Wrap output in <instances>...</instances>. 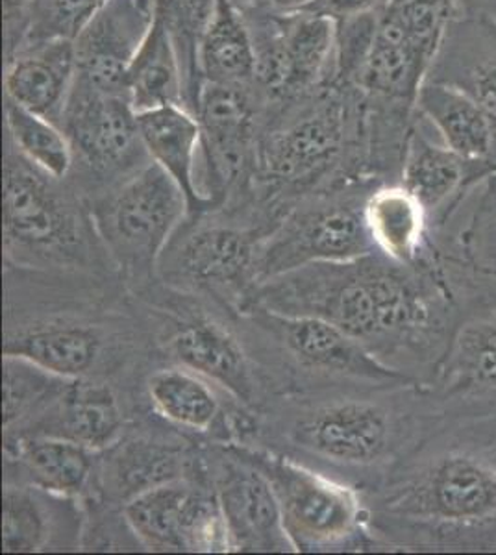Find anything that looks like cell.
Returning <instances> with one entry per match:
<instances>
[{"instance_id":"obj_1","label":"cell","mask_w":496,"mask_h":555,"mask_svg":"<svg viewBox=\"0 0 496 555\" xmlns=\"http://www.w3.org/2000/svg\"><path fill=\"white\" fill-rule=\"evenodd\" d=\"M254 304L332 322L380 363L421 384L434 378L459 317L432 254L417 267L380 253L311 263L259 285Z\"/></svg>"},{"instance_id":"obj_2","label":"cell","mask_w":496,"mask_h":555,"mask_svg":"<svg viewBox=\"0 0 496 555\" xmlns=\"http://www.w3.org/2000/svg\"><path fill=\"white\" fill-rule=\"evenodd\" d=\"M4 353L63 378L143 391L165 363L145 306L120 278L4 266Z\"/></svg>"},{"instance_id":"obj_3","label":"cell","mask_w":496,"mask_h":555,"mask_svg":"<svg viewBox=\"0 0 496 555\" xmlns=\"http://www.w3.org/2000/svg\"><path fill=\"white\" fill-rule=\"evenodd\" d=\"M450 411L421 382L341 385L270 397L241 442L367 492L380 486Z\"/></svg>"},{"instance_id":"obj_4","label":"cell","mask_w":496,"mask_h":555,"mask_svg":"<svg viewBox=\"0 0 496 555\" xmlns=\"http://www.w3.org/2000/svg\"><path fill=\"white\" fill-rule=\"evenodd\" d=\"M361 496L378 552H496V408L450 413Z\"/></svg>"},{"instance_id":"obj_5","label":"cell","mask_w":496,"mask_h":555,"mask_svg":"<svg viewBox=\"0 0 496 555\" xmlns=\"http://www.w3.org/2000/svg\"><path fill=\"white\" fill-rule=\"evenodd\" d=\"M382 185L358 86L328 83L265 109L245 203L277 227L304 196L351 183Z\"/></svg>"},{"instance_id":"obj_6","label":"cell","mask_w":496,"mask_h":555,"mask_svg":"<svg viewBox=\"0 0 496 555\" xmlns=\"http://www.w3.org/2000/svg\"><path fill=\"white\" fill-rule=\"evenodd\" d=\"M2 203L4 266L120 278L82 191L41 171L8 141Z\"/></svg>"},{"instance_id":"obj_7","label":"cell","mask_w":496,"mask_h":555,"mask_svg":"<svg viewBox=\"0 0 496 555\" xmlns=\"http://www.w3.org/2000/svg\"><path fill=\"white\" fill-rule=\"evenodd\" d=\"M233 319L267 400L341 385L415 382L380 363L351 335L319 317L285 315L251 304Z\"/></svg>"},{"instance_id":"obj_8","label":"cell","mask_w":496,"mask_h":555,"mask_svg":"<svg viewBox=\"0 0 496 555\" xmlns=\"http://www.w3.org/2000/svg\"><path fill=\"white\" fill-rule=\"evenodd\" d=\"M272 227L241 204L188 215L165 246L157 280L238 315L259 287V248Z\"/></svg>"},{"instance_id":"obj_9","label":"cell","mask_w":496,"mask_h":555,"mask_svg":"<svg viewBox=\"0 0 496 555\" xmlns=\"http://www.w3.org/2000/svg\"><path fill=\"white\" fill-rule=\"evenodd\" d=\"M136 297L145 306L165 363L212 379L252 413L264 408L267 392L236 326V315L160 280Z\"/></svg>"},{"instance_id":"obj_10","label":"cell","mask_w":496,"mask_h":555,"mask_svg":"<svg viewBox=\"0 0 496 555\" xmlns=\"http://www.w3.org/2000/svg\"><path fill=\"white\" fill-rule=\"evenodd\" d=\"M239 447L270 481L296 554L378 552L358 489L288 455Z\"/></svg>"},{"instance_id":"obj_11","label":"cell","mask_w":496,"mask_h":555,"mask_svg":"<svg viewBox=\"0 0 496 555\" xmlns=\"http://www.w3.org/2000/svg\"><path fill=\"white\" fill-rule=\"evenodd\" d=\"M94 224L132 295L157 282L165 246L188 217V198L160 165H145L91 203Z\"/></svg>"},{"instance_id":"obj_12","label":"cell","mask_w":496,"mask_h":555,"mask_svg":"<svg viewBox=\"0 0 496 555\" xmlns=\"http://www.w3.org/2000/svg\"><path fill=\"white\" fill-rule=\"evenodd\" d=\"M377 183H351L293 204L262 243L259 285L311 263L377 253L365 224V203Z\"/></svg>"},{"instance_id":"obj_13","label":"cell","mask_w":496,"mask_h":555,"mask_svg":"<svg viewBox=\"0 0 496 555\" xmlns=\"http://www.w3.org/2000/svg\"><path fill=\"white\" fill-rule=\"evenodd\" d=\"M60 127L75 159L69 180L89 203L152 162L138 114L126 95L106 93L76 78Z\"/></svg>"},{"instance_id":"obj_14","label":"cell","mask_w":496,"mask_h":555,"mask_svg":"<svg viewBox=\"0 0 496 555\" xmlns=\"http://www.w3.org/2000/svg\"><path fill=\"white\" fill-rule=\"evenodd\" d=\"M256 70L254 86L267 107L309 95L333 82L335 21L321 13H249Z\"/></svg>"},{"instance_id":"obj_15","label":"cell","mask_w":496,"mask_h":555,"mask_svg":"<svg viewBox=\"0 0 496 555\" xmlns=\"http://www.w3.org/2000/svg\"><path fill=\"white\" fill-rule=\"evenodd\" d=\"M206 444L170 428L147 411L130 424L119 441L99 452L93 483L84 499L123 509L130 500L154 487L206 478Z\"/></svg>"},{"instance_id":"obj_16","label":"cell","mask_w":496,"mask_h":555,"mask_svg":"<svg viewBox=\"0 0 496 555\" xmlns=\"http://www.w3.org/2000/svg\"><path fill=\"white\" fill-rule=\"evenodd\" d=\"M143 552L230 554L219 500L206 478H186L141 492L123 507Z\"/></svg>"},{"instance_id":"obj_17","label":"cell","mask_w":496,"mask_h":555,"mask_svg":"<svg viewBox=\"0 0 496 555\" xmlns=\"http://www.w3.org/2000/svg\"><path fill=\"white\" fill-rule=\"evenodd\" d=\"M206 465L230 554H296L270 481L239 444L207 442Z\"/></svg>"},{"instance_id":"obj_18","label":"cell","mask_w":496,"mask_h":555,"mask_svg":"<svg viewBox=\"0 0 496 555\" xmlns=\"http://www.w3.org/2000/svg\"><path fill=\"white\" fill-rule=\"evenodd\" d=\"M459 317L430 387L450 413L496 408V297L459 293Z\"/></svg>"},{"instance_id":"obj_19","label":"cell","mask_w":496,"mask_h":555,"mask_svg":"<svg viewBox=\"0 0 496 555\" xmlns=\"http://www.w3.org/2000/svg\"><path fill=\"white\" fill-rule=\"evenodd\" d=\"M149 410L143 391L104 379L63 382L62 389L20 437H56L102 452L119 441L130 424Z\"/></svg>"},{"instance_id":"obj_20","label":"cell","mask_w":496,"mask_h":555,"mask_svg":"<svg viewBox=\"0 0 496 555\" xmlns=\"http://www.w3.org/2000/svg\"><path fill=\"white\" fill-rule=\"evenodd\" d=\"M143 395L152 415L201 442L241 441L254 415L212 379L175 363L154 366Z\"/></svg>"},{"instance_id":"obj_21","label":"cell","mask_w":496,"mask_h":555,"mask_svg":"<svg viewBox=\"0 0 496 555\" xmlns=\"http://www.w3.org/2000/svg\"><path fill=\"white\" fill-rule=\"evenodd\" d=\"M156 21L154 0H104L75 39L76 78L126 95V75Z\"/></svg>"},{"instance_id":"obj_22","label":"cell","mask_w":496,"mask_h":555,"mask_svg":"<svg viewBox=\"0 0 496 555\" xmlns=\"http://www.w3.org/2000/svg\"><path fill=\"white\" fill-rule=\"evenodd\" d=\"M432 250L454 295L484 291L496 297V171L478 182L435 230Z\"/></svg>"},{"instance_id":"obj_23","label":"cell","mask_w":496,"mask_h":555,"mask_svg":"<svg viewBox=\"0 0 496 555\" xmlns=\"http://www.w3.org/2000/svg\"><path fill=\"white\" fill-rule=\"evenodd\" d=\"M2 487V552L44 554L82 550V500L23 483Z\"/></svg>"},{"instance_id":"obj_24","label":"cell","mask_w":496,"mask_h":555,"mask_svg":"<svg viewBox=\"0 0 496 555\" xmlns=\"http://www.w3.org/2000/svg\"><path fill=\"white\" fill-rule=\"evenodd\" d=\"M424 82L461 89L484 109L495 133L491 169L496 171V23L474 13L456 12Z\"/></svg>"},{"instance_id":"obj_25","label":"cell","mask_w":496,"mask_h":555,"mask_svg":"<svg viewBox=\"0 0 496 555\" xmlns=\"http://www.w3.org/2000/svg\"><path fill=\"white\" fill-rule=\"evenodd\" d=\"M478 182L482 180H478L471 165L450 151L417 114L404 154L400 183L427 211L432 234L453 217Z\"/></svg>"},{"instance_id":"obj_26","label":"cell","mask_w":496,"mask_h":555,"mask_svg":"<svg viewBox=\"0 0 496 555\" xmlns=\"http://www.w3.org/2000/svg\"><path fill=\"white\" fill-rule=\"evenodd\" d=\"M75 82V41L69 38L25 44L4 67V96L56 125H62Z\"/></svg>"},{"instance_id":"obj_27","label":"cell","mask_w":496,"mask_h":555,"mask_svg":"<svg viewBox=\"0 0 496 555\" xmlns=\"http://www.w3.org/2000/svg\"><path fill=\"white\" fill-rule=\"evenodd\" d=\"M4 481L84 499L93 483L99 452L56 437L4 441Z\"/></svg>"},{"instance_id":"obj_28","label":"cell","mask_w":496,"mask_h":555,"mask_svg":"<svg viewBox=\"0 0 496 555\" xmlns=\"http://www.w3.org/2000/svg\"><path fill=\"white\" fill-rule=\"evenodd\" d=\"M138 125L152 162L169 172L188 198V215L215 209L199 182L202 133L195 115L183 106L157 107L138 114Z\"/></svg>"},{"instance_id":"obj_29","label":"cell","mask_w":496,"mask_h":555,"mask_svg":"<svg viewBox=\"0 0 496 555\" xmlns=\"http://www.w3.org/2000/svg\"><path fill=\"white\" fill-rule=\"evenodd\" d=\"M417 114L434 128L450 151L471 165L478 180L493 172V127L484 109L461 89L448 83H422L417 95Z\"/></svg>"},{"instance_id":"obj_30","label":"cell","mask_w":496,"mask_h":555,"mask_svg":"<svg viewBox=\"0 0 496 555\" xmlns=\"http://www.w3.org/2000/svg\"><path fill=\"white\" fill-rule=\"evenodd\" d=\"M365 224L377 253L403 266L424 263L432 232L421 203L400 182L382 183L365 203Z\"/></svg>"},{"instance_id":"obj_31","label":"cell","mask_w":496,"mask_h":555,"mask_svg":"<svg viewBox=\"0 0 496 555\" xmlns=\"http://www.w3.org/2000/svg\"><path fill=\"white\" fill-rule=\"evenodd\" d=\"M199 65L204 82L251 86L256 52L245 15L233 0H217L202 36Z\"/></svg>"},{"instance_id":"obj_32","label":"cell","mask_w":496,"mask_h":555,"mask_svg":"<svg viewBox=\"0 0 496 555\" xmlns=\"http://www.w3.org/2000/svg\"><path fill=\"white\" fill-rule=\"evenodd\" d=\"M126 96L136 114L165 106L186 107L182 65L169 34L157 20L128 69Z\"/></svg>"},{"instance_id":"obj_33","label":"cell","mask_w":496,"mask_h":555,"mask_svg":"<svg viewBox=\"0 0 496 555\" xmlns=\"http://www.w3.org/2000/svg\"><path fill=\"white\" fill-rule=\"evenodd\" d=\"M63 378L23 356L4 353L2 360V437H15L49 405L62 389Z\"/></svg>"},{"instance_id":"obj_34","label":"cell","mask_w":496,"mask_h":555,"mask_svg":"<svg viewBox=\"0 0 496 555\" xmlns=\"http://www.w3.org/2000/svg\"><path fill=\"white\" fill-rule=\"evenodd\" d=\"M4 141L38 169L54 178H69L73 149L62 127L4 96Z\"/></svg>"},{"instance_id":"obj_35","label":"cell","mask_w":496,"mask_h":555,"mask_svg":"<svg viewBox=\"0 0 496 555\" xmlns=\"http://www.w3.org/2000/svg\"><path fill=\"white\" fill-rule=\"evenodd\" d=\"M156 20L165 26L182 65L186 82V107L195 115L202 80L199 51L217 0H154Z\"/></svg>"},{"instance_id":"obj_36","label":"cell","mask_w":496,"mask_h":555,"mask_svg":"<svg viewBox=\"0 0 496 555\" xmlns=\"http://www.w3.org/2000/svg\"><path fill=\"white\" fill-rule=\"evenodd\" d=\"M380 15H359L352 20L335 21L338 34L332 83L358 86L359 73L364 69L377 38Z\"/></svg>"},{"instance_id":"obj_37","label":"cell","mask_w":496,"mask_h":555,"mask_svg":"<svg viewBox=\"0 0 496 555\" xmlns=\"http://www.w3.org/2000/svg\"><path fill=\"white\" fill-rule=\"evenodd\" d=\"M102 2L104 0H36L30 34L25 44L41 39H75L84 23L93 15Z\"/></svg>"},{"instance_id":"obj_38","label":"cell","mask_w":496,"mask_h":555,"mask_svg":"<svg viewBox=\"0 0 496 555\" xmlns=\"http://www.w3.org/2000/svg\"><path fill=\"white\" fill-rule=\"evenodd\" d=\"M36 0H4V60L25 44L30 34Z\"/></svg>"},{"instance_id":"obj_39","label":"cell","mask_w":496,"mask_h":555,"mask_svg":"<svg viewBox=\"0 0 496 555\" xmlns=\"http://www.w3.org/2000/svg\"><path fill=\"white\" fill-rule=\"evenodd\" d=\"M393 0H315L308 12L321 13L333 21L352 20L359 15H380Z\"/></svg>"},{"instance_id":"obj_40","label":"cell","mask_w":496,"mask_h":555,"mask_svg":"<svg viewBox=\"0 0 496 555\" xmlns=\"http://www.w3.org/2000/svg\"><path fill=\"white\" fill-rule=\"evenodd\" d=\"M241 12L270 13V15H288V13L308 10L315 0H233Z\"/></svg>"},{"instance_id":"obj_41","label":"cell","mask_w":496,"mask_h":555,"mask_svg":"<svg viewBox=\"0 0 496 555\" xmlns=\"http://www.w3.org/2000/svg\"><path fill=\"white\" fill-rule=\"evenodd\" d=\"M458 12L474 13L496 23V0H456Z\"/></svg>"}]
</instances>
